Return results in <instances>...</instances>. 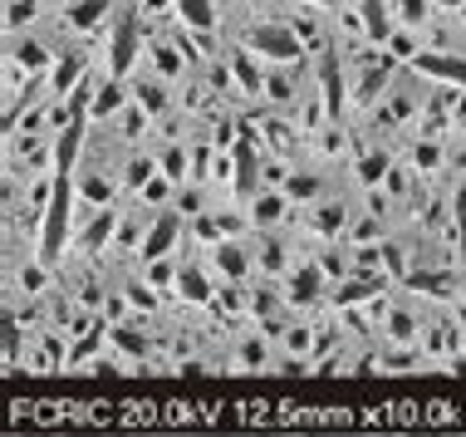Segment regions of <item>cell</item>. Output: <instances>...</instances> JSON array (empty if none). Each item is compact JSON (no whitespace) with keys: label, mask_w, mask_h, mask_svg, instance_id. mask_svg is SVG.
<instances>
[{"label":"cell","mask_w":466,"mask_h":437,"mask_svg":"<svg viewBox=\"0 0 466 437\" xmlns=\"http://www.w3.org/2000/svg\"><path fill=\"white\" fill-rule=\"evenodd\" d=\"M157 168H162V178L187 187L192 182V143H157Z\"/></svg>","instance_id":"cell-1"},{"label":"cell","mask_w":466,"mask_h":437,"mask_svg":"<svg viewBox=\"0 0 466 437\" xmlns=\"http://www.w3.org/2000/svg\"><path fill=\"white\" fill-rule=\"evenodd\" d=\"M437 5V15H447V20H457L461 10H466V0H432Z\"/></svg>","instance_id":"cell-2"},{"label":"cell","mask_w":466,"mask_h":437,"mask_svg":"<svg viewBox=\"0 0 466 437\" xmlns=\"http://www.w3.org/2000/svg\"><path fill=\"white\" fill-rule=\"evenodd\" d=\"M334 437H402V432H334Z\"/></svg>","instance_id":"cell-3"},{"label":"cell","mask_w":466,"mask_h":437,"mask_svg":"<svg viewBox=\"0 0 466 437\" xmlns=\"http://www.w3.org/2000/svg\"><path fill=\"white\" fill-rule=\"evenodd\" d=\"M45 437H65V432H45Z\"/></svg>","instance_id":"cell-4"},{"label":"cell","mask_w":466,"mask_h":437,"mask_svg":"<svg viewBox=\"0 0 466 437\" xmlns=\"http://www.w3.org/2000/svg\"><path fill=\"white\" fill-rule=\"evenodd\" d=\"M295 437H299V432H295Z\"/></svg>","instance_id":"cell-5"}]
</instances>
